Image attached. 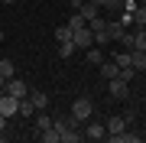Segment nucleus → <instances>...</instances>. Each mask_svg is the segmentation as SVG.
Returning a JSON list of instances; mask_svg holds the SVG:
<instances>
[{
	"label": "nucleus",
	"mask_w": 146,
	"mask_h": 143,
	"mask_svg": "<svg viewBox=\"0 0 146 143\" xmlns=\"http://www.w3.org/2000/svg\"><path fill=\"white\" fill-rule=\"evenodd\" d=\"M104 127H107V137H110V133H120V130H127L130 124H127V117H123V114H114V117H107V124H104Z\"/></svg>",
	"instance_id": "0eeeda50"
},
{
	"label": "nucleus",
	"mask_w": 146,
	"mask_h": 143,
	"mask_svg": "<svg viewBox=\"0 0 146 143\" xmlns=\"http://www.w3.org/2000/svg\"><path fill=\"white\" fill-rule=\"evenodd\" d=\"M75 52H78V46H75L72 39H68V43H58V55H62V59H72Z\"/></svg>",
	"instance_id": "a211bd4d"
},
{
	"label": "nucleus",
	"mask_w": 146,
	"mask_h": 143,
	"mask_svg": "<svg viewBox=\"0 0 146 143\" xmlns=\"http://www.w3.org/2000/svg\"><path fill=\"white\" fill-rule=\"evenodd\" d=\"M84 23H88V20H84V16H81V13H75V16H72V20H68V23H65V26H68V29H72V33H75V29H81V26H84Z\"/></svg>",
	"instance_id": "5701e85b"
},
{
	"label": "nucleus",
	"mask_w": 146,
	"mask_h": 143,
	"mask_svg": "<svg viewBox=\"0 0 146 143\" xmlns=\"http://www.w3.org/2000/svg\"><path fill=\"white\" fill-rule=\"evenodd\" d=\"M136 3H146V0H136Z\"/></svg>",
	"instance_id": "c756f323"
},
{
	"label": "nucleus",
	"mask_w": 146,
	"mask_h": 143,
	"mask_svg": "<svg viewBox=\"0 0 146 143\" xmlns=\"http://www.w3.org/2000/svg\"><path fill=\"white\" fill-rule=\"evenodd\" d=\"M72 43L78 46V49H91V46H94V33L88 29V23H84L81 29H75V33H72Z\"/></svg>",
	"instance_id": "20e7f679"
},
{
	"label": "nucleus",
	"mask_w": 146,
	"mask_h": 143,
	"mask_svg": "<svg viewBox=\"0 0 146 143\" xmlns=\"http://www.w3.org/2000/svg\"><path fill=\"white\" fill-rule=\"evenodd\" d=\"M3 3H16V0H3Z\"/></svg>",
	"instance_id": "c85d7f7f"
},
{
	"label": "nucleus",
	"mask_w": 146,
	"mask_h": 143,
	"mask_svg": "<svg viewBox=\"0 0 146 143\" xmlns=\"http://www.w3.org/2000/svg\"><path fill=\"white\" fill-rule=\"evenodd\" d=\"M29 101L36 104V111H46V107H49V94H46V91H29Z\"/></svg>",
	"instance_id": "ddd939ff"
},
{
	"label": "nucleus",
	"mask_w": 146,
	"mask_h": 143,
	"mask_svg": "<svg viewBox=\"0 0 146 143\" xmlns=\"http://www.w3.org/2000/svg\"><path fill=\"white\" fill-rule=\"evenodd\" d=\"M84 52H88V62H94V65H101V62H104V55H101V49H98V46L84 49Z\"/></svg>",
	"instance_id": "4be33fe9"
},
{
	"label": "nucleus",
	"mask_w": 146,
	"mask_h": 143,
	"mask_svg": "<svg viewBox=\"0 0 146 143\" xmlns=\"http://www.w3.org/2000/svg\"><path fill=\"white\" fill-rule=\"evenodd\" d=\"M88 29L94 33V36H98V33H107V20H104V16H94V20H88Z\"/></svg>",
	"instance_id": "2eb2a0df"
},
{
	"label": "nucleus",
	"mask_w": 146,
	"mask_h": 143,
	"mask_svg": "<svg viewBox=\"0 0 146 143\" xmlns=\"http://www.w3.org/2000/svg\"><path fill=\"white\" fill-rule=\"evenodd\" d=\"M107 140H110V143H140V137H136L133 130H120V133H110Z\"/></svg>",
	"instance_id": "9d476101"
},
{
	"label": "nucleus",
	"mask_w": 146,
	"mask_h": 143,
	"mask_svg": "<svg viewBox=\"0 0 146 143\" xmlns=\"http://www.w3.org/2000/svg\"><path fill=\"white\" fill-rule=\"evenodd\" d=\"M49 127H52V117L42 114V111H36V130L42 133V130H49Z\"/></svg>",
	"instance_id": "6ab92c4d"
},
{
	"label": "nucleus",
	"mask_w": 146,
	"mask_h": 143,
	"mask_svg": "<svg viewBox=\"0 0 146 143\" xmlns=\"http://www.w3.org/2000/svg\"><path fill=\"white\" fill-rule=\"evenodd\" d=\"M88 3H94V7H101V3H104V0H88Z\"/></svg>",
	"instance_id": "bb28decb"
},
{
	"label": "nucleus",
	"mask_w": 146,
	"mask_h": 143,
	"mask_svg": "<svg viewBox=\"0 0 146 143\" xmlns=\"http://www.w3.org/2000/svg\"><path fill=\"white\" fill-rule=\"evenodd\" d=\"M7 88V78H3V75H0V91H3Z\"/></svg>",
	"instance_id": "a878e982"
},
{
	"label": "nucleus",
	"mask_w": 146,
	"mask_h": 143,
	"mask_svg": "<svg viewBox=\"0 0 146 143\" xmlns=\"http://www.w3.org/2000/svg\"><path fill=\"white\" fill-rule=\"evenodd\" d=\"M107 137V127L101 120H88V127H84V140H104Z\"/></svg>",
	"instance_id": "423d86ee"
},
{
	"label": "nucleus",
	"mask_w": 146,
	"mask_h": 143,
	"mask_svg": "<svg viewBox=\"0 0 146 143\" xmlns=\"http://www.w3.org/2000/svg\"><path fill=\"white\" fill-rule=\"evenodd\" d=\"M78 140H84V130H81V127H68V130H62V143H78Z\"/></svg>",
	"instance_id": "f8f14e48"
},
{
	"label": "nucleus",
	"mask_w": 146,
	"mask_h": 143,
	"mask_svg": "<svg viewBox=\"0 0 146 143\" xmlns=\"http://www.w3.org/2000/svg\"><path fill=\"white\" fill-rule=\"evenodd\" d=\"M3 39H7V33H3V29H0V43H3Z\"/></svg>",
	"instance_id": "cd10ccee"
},
{
	"label": "nucleus",
	"mask_w": 146,
	"mask_h": 143,
	"mask_svg": "<svg viewBox=\"0 0 146 143\" xmlns=\"http://www.w3.org/2000/svg\"><path fill=\"white\" fill-rule=\"evenodd\" d=\"M20 114H23V117H33V114H36V104L29 101V94H26V98L20 101Z\"/></svg>",
	"instance_id": "412c9836"
},
{
	"label": "nucleus",
	"mask_w": 146,
	"mask_h": 143,
	"mask_svg": "<svg viewBox=\"0 0 146 143\" xmlns=\"http://www.w3.org/2000/svg\"><path fill=\"white\" fill-rule=\"evenodd\" d=\"M3 130H7V117L0 114V133H3Z\"/></svg>",
	"instance_id": "393cba45"
},
{
	"label": "nucleus",
	"mask_w": 146,
	"mask_h": 143,
	"mask_svg": "<svg viewBox=\"0 0 146 143\" xmlns=\"http://www.w3.org/2000/svg\"><path fill=\"white\" fill-rule=\"evenodd\" d=\"M130 52V65L136 72H146V49H127Z\"/></svg>",
	"instance_id": "6e6552de"
},
{
	"label": "nucleus",
	"mask_w": 146,
	"mask_h": 143,
	"mask_svg": "<svg viewBox=\"0 0 146 143\" xmlns=\"http://www.w3.org/2000/svg\"><path fill=\"white\" fill-rule=\"evenodd\" d=\"M75 13H81L84 20H94V16L101 13V7H94V3H88V0H81V7H78V10H75Z\"/></svg>",
	"instance_id": "4468645a"
},
{
	"label": "nucleus",
	"mask_w": 146,
	"mask_h": 143,
	"mask_svg": "<svg viewBox=\"0 0 146 143\" xmlns=\"http://www.w3.org/2000/svg\"><path fill=\"white\" fill-rule=\"evenodd\" d=\"M91 114H94V101L91 98H75V104H72V117H75V120H78V124H88Z\"/></svg>",
	"instance_id": "f257e3e1"
},
{
	"label": "nucleus",
	"mask_w": 146,
	"mask_h": 143,
	"mask_svg": "<svg viewBox=\"0 0 146 143\" xmlns=\"http://www.w3.org/2000/svg\"><path fill=\"white\" fill-rule=\"evenodd\" d=\"M3 91H7V94H13V98H20V101H23V98L29 94V88H26V81H20V78H16V75H13L10 81H7V88H3Z\"/></svg>",
	"instance_id": "39448f33"
},
{
	"label": "nucleus",
	"mask_w": 146,
	"mask_h": 143,
	"mask_svg": "<svg viewBox=\"0 0 146 143\" xmlns=\"http://www.w3.org/2000/svg\"><path fill=\"white\" fill-rule=\"evenodd\" d=\"M107 88H110V94H114L117 101H127V98H130V81H127V78H120V75L107 81Z\"/></svg>",
	"instance_id": "f03ea898"
},
{
	"label": "nucleus",
	"mask_w": 146,
	"mask_h": 143,
	"mask_svg": "<svg viewBox=\"0 0 146 143\" xmlns=\"http://www.w3.org/2000/svg\"><path fill=\"white\" fill-rule=\"evenodd\" d=\"M117 75H120V65L117 62H101V78H104V81L117 78Z\"/></svg>",
	"instance_id": "9b49d317"
},
{
	"label": "nucleus",
	"mask_w": 146,
	"mask_h": 143,
	"mask_svg": "<svg viewBox=\"0 0 146 143\" xmlns=\"http://www.w3.org/2000/svg\"><path fill=\"white\" fill-rule=\"evenodd\" d=\"M0 3H3V0H0Z\"/></svg>",
	"instance_id": "2f4dec72"
},
{
	"label": "nucleus",
	"mask_w": 146,
	"mask_h": 143,
	"mask_svg": "<svg viewBox=\"0 0 146 143\" xmlns=\"http://www.w3.org/2000/svg\"><path fill=\"white\" fill-rule=\"evenodd\" d=\"M133 26H146V3L133 7Z\"/></svg>",
	"instance_id": "dca6fc26"
},
{
	"label": "nucleus",
	"mask_w": 146,
	"mask_h": 143,
	"mask_svg": "<svg viewBox=\"0 0 146 143\" xmlns=\"http://www.w3.org/2000/svg\"><path fill=\"white\" fill-rule=\"evenodd\" d=\"M0 137H3V133H0Z\"/></svg>",
	"instance_id": "7c9ffc66"
},
{
	"label": "nucleus",
	"mask_w": 146,
	"mask_h": 143,
	"mask_svg": "<svg viewBox=\"0 0 146 143\" xmlns=\"http://www.w3.org/2000/svg\"><path fill=\"white\" fill-rule=\"evenodd\" d=\"M0 75H3V78H7V81H10V78H13V75H16V65L10 62V59H0Z\"/></svg>",
	"instance_id": "f3484780"
},
{
	"label": "nucleus",
	"mask_w": 146,
	"mask_h": 143,
	"mask_svg": "<svg viewBox=\"0 0 146 143\" xmlns=\"http://www.w3.org/2000/svg\"><path fill=\"white\" fill-rule=\"evenodd\" d=\"M52 39H55V43H68V39H72V29H68V26H55L52 29Z\"/></svg>",
	"instance_id": "aec40b11"
},
{
	"label": "nucleus",
	"mask_w": 146,
	"mask_h": 143,
	"mask_svg": "<svg viewBox=\"0 0 146 143\" xmlns=\"http://www.w3.org/2000/svg\"><path fill=\"white\" fill-rule=\"evenodd\" d=\"M123 33H127V26H123L120 20H107V39H117V43H120Z\"/></svg>",
	"instance_id": "1a4fd4ad"
},
{
	"label": "nucleus",
	"mask_w": 146,
	"mask_h": 143,
	"mask_svg": "<svg viewBox=\"0 0 146 143\" xmlns=\"http://www.w3.org/2000/svg\"><path fill=\"white\" fill-rule=\"evenodd\" d=\"M0 114H3V117L20 114V98H13V94H7V91H0Z\"/></svg>",
	"instance_id": "7ed1b4c3"
},
{
	"label": "nucleus",
	"mask_w": 146,
	"mask_h": 143,
	"mask_svg": "<svg viewBox=\"0 0 146 143\" xmlns=\"http://www.w3.org/2000/svg\"><path fill=\"white\" fill-rule=\"evenodd\" d=\"M114 62L120 65V69H133V65H130V52H127V49H123V52H120V55L114 59Z\"/></svg>",
	"instance_id": "b1692460"
}]
</instances>
